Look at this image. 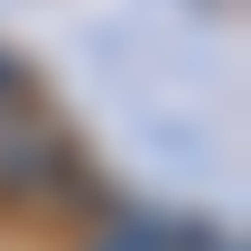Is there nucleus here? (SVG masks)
<instances>
[{
    "mask_svg": "<svg viewBox=\"0 0 251 251\" xmlns=\"http://www.w3.org/2000/svg\"><path fill=\"white\" fill-rule=\"evenodd\" d=\"M0 196H19V205H65V196H93L75 130H65V121H47V112L0 121Z\"/></svg>",
    "mask_w": 251,
    "mask_h": 251,
    "instance_id": "obj_1",
    "label": "nucleus"
},
{
    "mask_svg": "<svg viewBox=\"0 0 251 251\" xmlns=\"http://www.w3.org/2000/svg\"><path fill=\"white\" fill-rule=\"evenodd\" d=\"M19 112H37V84H28V65L0 47V121H19Z\"/></svg>",
    "mask_w": 251,
    "mask_h": 251,
    "instance_id": "obj_3",
    "label": "nucleus"
},
{
    "mask_svg": "<svg viewBox=\"0 0 251 251\" xmlns=\"http://www.w3.org/2000/svg\"><path fill=\"white\" fill-rule=\"evenodd\" d=\"M233 224H205L186 205H93L75 251H214Z\"/></svg>",
    "mask_w": 251,
    "mask_h": 251,
    "instance_id": "obj_2",
    "label": "nucleus"
},
{
    "mask_svg": "<svg viewBox=\"0 0 251 251\" xmlns=\"http://www.w3.org/2000/svg\"><path fill=\"white\" fill-rule=\"evenodd\" d=\"M214 251H242V233H224V242H214Z\"/></svg>",
    "mask_w": 251,
    "mask_h": 251,
    "instance_id": "obj_4",
    "label": "nucleus"
}]
</instances>
